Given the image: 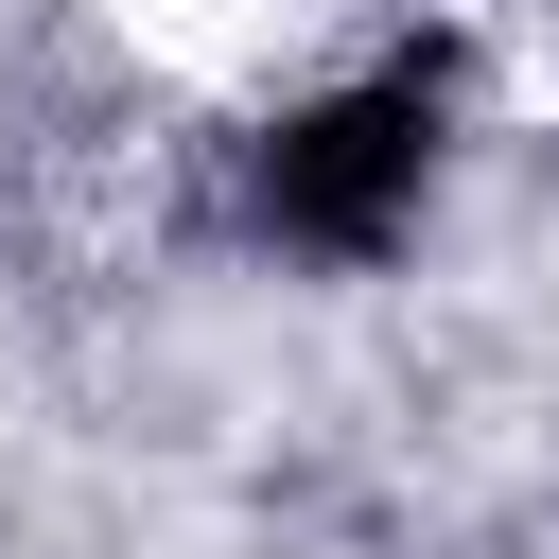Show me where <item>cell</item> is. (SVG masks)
<instances>
[{"mask_svg":"<svg viewBox=\"0 0 559 559\" xmlns=\"http://www.w3.org/2000/svg\"><path fill=\"white\" fill-rule=\"evenodd\" d=\"M419 157H437V87H349V105H314V122L280 140V227L367 245V227L419 192Z\"/></svg>","mask_w":559,"mask_h":559,"instance_id":"obj_1","label":"cell"}]
</instances>
